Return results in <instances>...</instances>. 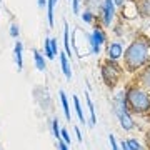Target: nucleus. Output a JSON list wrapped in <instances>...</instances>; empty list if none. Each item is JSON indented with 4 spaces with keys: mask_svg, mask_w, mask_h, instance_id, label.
Returning a JSON list of instances; mask_svg holds the SVG:
<instances>
[{
    "mask_svg": "<svg viewBox=\"0 0 150 150\" xmlns=\"http://www.w3.org/2000/svg\"><path fill=\"white\" fill-rule=\"evenodd\" d=\"M150 64V38L145 35H137L123 50L122 65L125 72L135 75L137 72Z\"/></svg>",
    "mask_w": 150,
    "mask_h": 150,
    "instance_id": "nucleus-1",
    "label": "nucleus"
},
{
    "mask_svg": "<svg viewBox=\"0 0 150 150\" xmlns=\"http://www.w3.org/2000/svg\"><path fill=\"white\" fill-rule=\"evenodd\" d=\"M127 108L132 115H149L150 113V92L139 83H130L125 87Z\"/></svg>",
    "mask_w": 150,
    "mask_h": 150,
    "instance_id": "nucleus-2",
    "label": "nucleus"
},
{
    "mask_svg": "<svg viewBox=\"0 0 150 150\" xmlns=\"http://www.w3.org/2000/svg\"><path fill=\"white\" fill-rule=\"evenodd\" d=\"M123 74H125V69L118 62H113V60H108V59L102 60V64H100V77H102L103 85L107 88H110V90L115 88L120 83Z\"/></svg>",
    "mask_w": 150,
    "mask_h": 150,
    "instance_id": "nucleus-3",
    "label": "nucleus"
},
{
    "mask_svg": "<svg viewBox=\"0 0 150 150\" xmlns=\"http://www.w3.org/2000/svg\"><path fill=\"white\" fill-rule=\"evenodd\" d=\"M87 40H88V48H90L92 55H100L102 54V47H105L108 42L107 30L100 25L95 23L90 33H87Z\"/></svg>",
    "mask_w": 150,
    "mask_h": 150,
    "instance_id": "nucleus-4",
    "label": "nucleus"
},
{
    "mask_svg": "<svg viewBox=\"0 0 150 150\" xmlns=\"http://www.w3.org/2000/svg\"><path fill=\"white\" fill-rule=\"evenodd\" d=\"M97 23H100L105 30L113 27V23L117 20V7L113 4V0H103L100 10L97 13Z\"/></svg>",
    "mask_w": 150,
    "mask_h": 150,
    "instance_id": "nucleus-5",
    "label": "nucleus"
},
{
    "mask_svg": "<svg viewBox=\"0 0 150 150\" xmlns=\"http://www.w3.org/2000/svg\"><path fill=\"white\" fill-rule=\"evenodd\" d=\"M113 112L118 118V123L125 132H132V130L137 127V123L134 120V115L129 112L127 108V103H113Z\"/></svg>",
    "mask_w": 150,
    "mask_h": 150,
    "instance_id": "nucleus-6",
    "label": "nucleus"
},
{
    "mask_svg": "<svg viewBox=\"0 0 150 150\" xmlns=\"http://www.w3.org/2000/svg\"><path fill=\"white\" fill-rule=\"evenodd\" d=\"M123 43L120 40H112V42H107L105 45V59L113 60V62H118L122 60L123 57Z\"/></svg>",
    "mask_w": 150,
    "mask_h": 150,
    "instance_id": "nucleus-7",
    "label": "nucleus"
},
{
    "mask_svg": "<svg viewBox=\"0 0 150 150\" xmlns=\"http://www.w3.org/2000/svg\"><path fill=\"white\" fill-rule=\"evenodd\" d=\"M139 15L137 12V5H135V0H127L125 5L120 8V18L122 20H132Z\"/></svg>",
    "mask_w": 150,
    "mask_h": 150,
    "instance_id": "nucleus-8",
    "label": "nucleus"
},
{
    "mask_svg": "<svg viewBox=\"0 0 150 150\" xmlns=\"http://www.w3.org/2000/svg\"><path fill=\"white\" fill-rule=\"evenodd\" d=\"M135 79H137L135 83H139L140 87H144L145 90L150 92V64L145 65L140 72H137L135 74Z\"/></svg>",
    "mask_w": 150,
    "mask_h": 150,
    "instance_id": "nucleus-9",
    "label": "nucleus"
},
{
    "mask_svg": "<svg viewBox=\"0 0 150 150\" xmlns=\"http://www.w3.org/2000/svg\"><path fill=\"white\" fill-rule=\"evenodd\" d=\"M13 60H15L17 70L22 72L23 70V43L18 38L15 40V45H13Z\"/></svg>",
    "mask_w": 150,
    "mask_h": 150,
    "instance_id": "nucleus-10",
    "label": "nucleus"
},
{
    "mask_svg": "<svg viewBox=\"0 0 150 150\" xmlns=\"http://www.w3.org/2000/svg\"><path fill=\"white\" fill-rule=\"evenodd\" d=\"M59 60H60V70H62V74H64L65 79L70 82L72 77H74V74H72V67H70V62H69L67 54H65V52H59Z\"/></svg>",
    "mask_w": 150,
    "mask_h": 150,
    "instance_id": "nucleus-11",
    "label": "nucleus"
},
{
    "mask_svg": "<svg viewBox=\"0 0 150 150\" xmlns=\"http://www.w3.org/2000/svg\"><path fill=\"white\" fill-rule=\"evenodd\" d=\"M85 93V102H87V107H88V112H90V120H88V127L90 129H93L97 125V113H95V105H93V102H92V97L90 93H88V90L83 92Z\"/></svg>",
    "mask_w": 150,
    "mask_h": 150,
    "instance_id": "nucleus-12",
    "label": "nucleus"
},
{
    "mask_svg": "<svg viewBox=\"0 0 150 150\" xmlns=\"http://www.w3.org/2000/svg\"><path fill=\"white\" fill-rule=\"evenodd\" d=\"M33 54V64H35V69L38 72H45L47 70V57L42 54V52H38V50H32Z\"/></svg>",
    "mask_w": 150,
    "mask_h": 150,
    "instance_id": "nucleus-13",
    "label": "nucleus"
},
{
    "mask_svg": "<svg viewBox=\"0 0 150 150\" xmlns=\"http://www.w3.org/2000/svg\"><path fill=\"white\" fill-rule=\"evenodd\" d=\"M135 5H137L139 17L150 20V0H135Z\"/></svg>",
    "mask_w": 150,
    "mask_h": 150,
    "instance_id": "nucleus-14",
    "label": "nucleus"
},
{
    "mask_svg": "<svg viewBox=\"0 0 150 150\" xmlns=\"http://www.w3.org/2000/svg\"><path fill=\"white\" fill-rule=\"evenodd\" d=\"M70 27L69 23H67V20H64V52L67 54V57H69L70 60H72V43H70V33H69Z\"/></svg>",
    "mask_w": 150,
    "mask_h": 150,
    "instance_id": "nucleus-15",
    "label": "nucleus"
},
{
    "mask_svg": "<svg viewBox=\"0 0 150 150\" xmlns=\"http://www.w3.org/2000/svg\"><path fill=\"white\" fill-rule=\"evenodd\" d=\"M72 102H74V110L75 113H77V117H79V122L82 123V125H87V118H85V113H83V107H82V103H80V98L77 95L72 97Z\"/></svg>",
    "mask_w": 150,
    "mask_h": 150,
    "instance_id": "nucleus-16",
    "label": "nucleus"
},
{
    "mask_svg": "<svg viewBox=\"0 0 150 150\" xmlns=\"http://www.w3.org/2000/svg\"><path fill=\"white\" fill-rule=\"evenodd\" d=\"M59 97H60V103H62V110H64V115L67 120H72V112H70V103H69V98H67V93L64 90L59 92Z\"/></svg>",
    "mask_w": 150,
    "mask_h": 150,
    "instance_id": "nucleus-17",
    "label": "nucleus"
},
{
    "mask_svg": "<svg viewBox=\"0 0 150 150\" xmlns=\"http://www.w3.org/2000/svg\"><path fill=\"white\" fill-rule=\"evenodd\" d=\"M59 4V0H47V20L48 27H54V18H55V5Z\"/></svg>",
    "mask_w": 150,
    "mask_h": 150,
    "instance_id": "nucleus-18",
    "label": "nucleus"
},
{
    "mask_svg": "<svg viewBox=\"0 0 150 150\" xmlns=\"http://www.w3.org/2000/svg\"><path fill=\"white\" fill-rule=\"evenodd\" d=\"M80 17H82V20H83V23H88V25H95L97 22V13L95 12H92V10H88V8H83L82 10V13H80Z\"/></svg>",
    "mask_w": 150,
    "mask_h": 150,
    "instance_id": "nucleus-19",
    "label": "nucleus"
},
{
    "mask_svg": "<svg viewBox=\"0 0 150 150\" xmlns=\"http://www.w3.org/2000/svg\"><path fill=\"white\" fill-rule=\"evenodd\" d=\"M82 2H83L85 8L95 12V13H98V10H100V7H102V4H103V0H82Z\"/></svg>",
    "mask_w": 150,
    "mask_h": 150,
    "instance_id": "nucleus-20",
    "label": "nucleus"
},
{
    "mask_svg": "<svg viewBox=\"0 0 150 150\" xmlns=\"http://www.w3.org/2000/svg\"><path fill=\"white\" fill-rule=\"evenodd\" d=\"M50 129H52V135H54L57 140H60V132H62V127H60L59 117H54L52 120H50Z\"/></svg>",
    "mask_w": 150,
    "mask_h": 150,
    "instance_id": "nucleus-21",
    "label": "nucleus"
},
{
    "mask_svg": "<svg viewBox=\"0 0 150 150\" xmlns=\"http://www.w3.org/2000/svg\"><path fill=\"white\" fill-rule=\"evenodd\" d=\"M43 55L47 57V60H54L55 55L52 52V45H50V37H47L43 40Z\"/></svg>",
    "mask_w": 150,
    "mask_h": 150,
    "instance_id": "nucleus-22",
    "label": "nucleus"
},
{
    "mask_svg": "<svg viewBox=\"0 0 150 150\" xmlns=\"http://www.w3.org/2000/svg\"><path fill=\"white\" fill-rule=\"evenodd\" d=\"M110 30H112V33L115 37H123V35H125V23L117 22V23H113V27L110 28Z\"/></svg>",
    "mask_w": 150,
    "mask_h": 150,
    "instance_id": "nucleus-23",
    "label": "nucleus"
},
{
    "mask_svg": "<svg viewBox=\"0 0 150 150\" xmlns=\"http://www.w3.org/2000/svg\"><path fill=\"white\" fill-rule=\"evenodd\" d=\"M8 35H10L12 38H18V35H20V27H18V23H15V22H12L10 25H8Z\"/></svg>",
    "mask_w": 150,
    "mask_h": 150,
    "instance_id": "nucleus-24",
    "label": "nucleus"
},
{
    "mask_svg": "<svg viewBox=\"0 0 150 150\" xmlns=\"http://www.w3.org/2000/svg\"><path fill=\"white\" fill-rule=\"evenodd\" d=\"M127 144H129V147H130V150H147L144 147V145L140 144L137 139H134V137H130V139H127Z\"/></svg>",
    "mask_w": 150,
    "mask_h": 150,
    "instance_id": "nucleus-25",
    "label": "nucleus"
},
{
    "mask_svg": "<svg viewBox=\"0 0 150 150\" xmlns=\"http://www.w3.org/2000/svg\"><path fill=\"white\" fill-rule=\"evenodd\" d=\"M72 13L74 15H80L82 13V0H72Z\"/></svg>",
    "mask_w": 150,
    "mask_h": 150,
    "instance_id": "nucleus-26",
    "label": "nucleus"
},
{
    "mask_svg": "<svg viewBox=\"0 0 150 150\" xmlns=\"http://www.w3.org/2000/svg\"><path fill=\"white\" fill-rule=\"evenodd\" d=\"M108 142H110V149L112 150H120V144L117 142V139H115L113 134H108Z\"/></svg>",
    "mask_w": 150,
    "mask_h": 150,
    "instance_id": "nucleus-27",
    "label": "nucleus"
},
{
    "mask_svg": "<svg viewBox=\"0 0 150 150\" xmlns=\"http://www.w3.org/2000/svg\"><path fill=\"white\" fill-rule=\"evenodd\" d=\"M60 139L64 140L65 144H72V137H70V132L67 129H62V132H60Z\"/></svg>",
    "mask_w": 150,
    "mask_h": 150,
    "instance_id": "nucleus-28",
    "label": "nucleus"
},
{
    "mask_svg": "<svg viewBox=\"0 0 150 150\" xmlns=\"http://www.w3.org/2000/svg\"><path fill=\"white\" fill-rule=\"evenodd\" d=\"M50 45H52V52H54V55L57 57V55H59V42H57V38L55 37H50Z\"/></svg>",
    "mask_w": 150,
    "mask_h": 150,
    "instance_id": "nucleus-29",
    "label": "nucleus"
},
{
    "mask_svg": "<svg viewBox=\"0 0 150 150\" xmlns=\"http://www.w3.org/2000/svg\"><path fill=\"white\" fill-rule=\"evenodd\" d=\"M57 149H59V150H70V149H69V144H65L62 139L57 140Z\"/></svg>",
    "mask_w": 150,
    "mask_h": 150,
    "instance_id": "nucleus-30",
    "label": "nucleus"
},
{
    "mask_svg": "<svg viewBox=\"0 0 150 150\" xmlns=\"http://www.w3.org/2000/svg\"><path fill=\"white\" fill-rule=\"evenodd\" d=\"M74 132H75V137H77V140H79V142H82V140H83V137H82V132H80V129H79L77 125L74 127Z\"/></svg>",
    "mask_w": 150,
    "mask_h": 150,
    "instance_id": "nucleus-31",
    "label": "nucleus"
},
{
    "mask_svg": "<svg viewBox=\"0 0 150 150\" xmlns=\"http://www.w3.org/2000/svg\"><path fill=\"white\" fill-rule=\"evenodd\" d=\"M118 144H120V150H130L129 144H127V139H122Z\"/></svg>",
    "mask_w": 150,
    "mask_h": 150,
    "instance_id": "nucleus-32",
    "label": "nucleus"
},
{
    "mask_svg": "<svg viewBox=\"0 0 150 150\" xmlns=\"http://www.w3.org/2000/svg\"><path fill=\"white\" fill-rule=\"evenodd\" d=\"M125 2H127V0H113V4H115L117 8H122V7L125 5Z\"/></svg>",
    "mask_w": 150,
    "mask_h": 150,
    "instance_id": "nucleus-33",
    "label": "nucleus"
},
{
    "mask_svg": "<svg viewBox=\"0 0 150 150\" xmlns=\"http://www.w3.org/2000/svg\"><path fill=\"white\" fill-rule=\"evenodd\" d=\"M37 7L38 8H47V0H37Z\"/></svg>",
    "mask_w": 150,
    "mask_h": 150,
    "instance_id": "nucleus-34",
    "label": "nucleus"
},
{
    "mask_svg": "<svg viewBox=\"0 0 150 150\" xmlns=\"http://www.w3.org/2000/svg\"><path fill=\"white\" fill-rule=\"evenodd\" d=\"M147 140H149V145H150V129L147 130ZM149 149H150V147H149Z\"/></svg>",
    "mask_w": 150,
    "mask_h": 150,
    "instance_id": "nucleus-35",
    "label": "nucleus"
},
{
    "mask_svg": "<svg viewBox=\"0 0 150 150\" xmlns=\"http://www.w3.org/2000/svg\"><path fill=\"white\" fill-rule=\"evenodd\" d=\"M2 2H4V0H0V4H2Z\"/></svg>",
    "mask_w": 150,
    "mask_h": 150,
    "instance_id": "nucleus-36",
    "label": "nucleus"
},
{
    "mask_svg": "<svg viewBox=\"0 0 150 150\" xmlns=\"http://www.w3.org/2000/svg\"><path fill=\"white\" fill-rule=\"evenodd\" d=\"M70 2H72V0H69V4H70Z\"/></svg>",
    "mask_w": 150,
    "mask_h": 150,
    "instance_id": "nucleus-37",
    "label": "nucleus"
}]
</instances>
